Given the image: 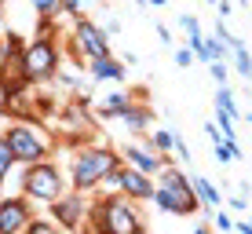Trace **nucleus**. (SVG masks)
Instances as JSON below:
<instances>
[{
  "mask_svg": "<svg viewBox=\"0 0 252 234\" xmlns=\"http://www.w3.org/2000/svg\"><path fill=\"white\" fill-rule=\"evenodd\" d=\"M176 66L179 70H190V66H194V55H190L187 48H176Z\"/></svg>",
  "mask_w": 252,
  "mask_h": 234,
  "instance_id": "obj_26",
  "label": "nucleus"
},
{
  "mask_svg": "<svg viewBox=\"0 0 252 234\" xmlns=\"http://www.w3.org/2000/svg\"><path fill=\"white\" fill-rule=\"evenodd\" d=\"M117 165H121V158H117L114 146H84V150H77L73 165H69V179H66V183L73 187V194L95 190Z\"/></svg>",
  "mask_w": 252,
  "mask_h": 234,
  "instance_id": "obj_3",
  "label": "nucleus"
},
{
  "mask_svg": "<svg viewBox=\"0 0 252 234\" xmlns=\"http://www.w3.org/2000/svg\"><path fill=\"white\" fill-rule=\"evenodd\" d=\"M132 99H135L132 92H110V95H106V102H102V117H117Z\"/></svg>",
  "mask_w": 252,
  "mask_h": 234,
  "instance_id": "obj_15",
  "label": "nucleus"
},
{
  "mask_svg": "<svg viewBox=\"0 0 252 234\" xmlns=\"http://www.w3.org/2000/svg\"><path fill=\"white\" fill-rule=\"evenodd\" d=\"M208 4H216V0H208Z\"/></svg>",
  "mask_w": 252,
  "mask_h": 234,
  "instance_id": "obj_36",
  "label": "nucleus"
},
{
  "mask_svg": "<svg viewBox=\"0 0 252 234\" xmlns=\"http://www.w3.org/2000/svg\"><path fill=\"white\" fill-rule=\"evenodd\" d=\"M150 4H154V7H164V0H150Z\"/></svg>",
  "mask_w": 252,
  "mask_h": 234,
  "instance_id": "obj_32",
  "label": "nucleus"
},
{
  "mask_svg": "<svg viewBox=\"0 0 252 234\" xmlns=\"http://www.w3.org/2000/svg\"><path fill=\"white\" fill-rule=\"evenodd\" d=\"M190 190H194V198L205 205V212L220 209V190L212 187V179H208V176H194V179H190Z\"/></svg>",
  "mask_w": 252,
  "mask_h": 234,
  "instance_id": "obj_13",
  "label": "nucleus"
},
{
  "mask_svg": "<svg viewBox=\"0 0 252 234\" xmlns=\"http://www.w3.org/2000/svg\"><path fill=\"white\" fill-rule=\"evenodd\" d=\"M106 55H114V51H110V37L102 33L99 22H92L88 15H81V19L73 22V33H69V59L84 70V63L106 59Z\"/></svg>",
  "mask_w": 252,
  "mask_h": 234,
  "instance_id": "obj_7",
  "label": "nucleus"
},
{
  "mask_svg": "<svg viewBox=\"0 0 252 234\" xmlns=\"http://www.w3.org/2000/svg\"><path fill=\"white\" fill-rule=\"evenodd\" d=\"M194 234H208V227H197V231H194Z\"/></svg>",
  "mask_w": 252,
  "mask_h": 234,
  "instance_id": "obj_33",
  "label": "nucleus"
},
{
  "mask_svg": "<svg viewBox=\"0 0 252 234\" xmlns=\"http://www.w3.org/2000/svg\"><path fill=\"white\" fill-rule=\"evenodd\" d=\"M135 4H139V7H143V4H146V0H135Z\"/></svg>",
  "mask_w": 252,
  "mask_h": 234,
  "instance_id": "obj_35",
  "label": "nucleus"
},
{
  "mask_svg": "<svg viewBox=\"0 0 252 234\" xmlns=\"http://www.w3.org/2000/svg\"><path fill=\"white\" fill-rule=\"evenodd\" d=\"M0 59H4V37H0Z\"/></svg>",
  "mask_w": 252,
  "mask_h": 234,
  "instance_id": "obj_34",
  "label": "nucleus"
},
{
  "mask_svg": "<svg viewBox=\"0 0 252 234\" xmlns=\"http://www.w3.org/2000/svg\"><path fill=\"white\" fill-rule=\"evenodd\" d=\"M208 77H212L220 88H227V81H230V70H227V63H208Z\"/></svg>",
  "mask_w": 252,
  "mask_h": 234,
  "instance_id": "obj_22",
  "label": "nucleus"
},
{
  "mask_svg": "<svg viewBox=\"0 0 252 234\" xmlns=\"http://www.w3.org/2000/svg\"><path fill=\"white\" fill-rule=\"evenodd\" d=\"M92 220L95 234H143V220L135 212V201L121 194H106L84 212Z\"/></svg>",
  "mask_w": 252,
  "mask_h": 234,
  "instance_id": "obj_2",
  "label": "nucleus"
},
{
  "mask_svg": "<svg viewBox=\"0 0 252 234\" xmlns=\"http://www.w3.org/2000/svg\"><path fill=\"white\" fill-rule=\"evenodd\" d=\"M63 194H66V176L51 158L22 168V198H33V201H59Z\"/></svg>",
  "mask_w": 252,
  "mask_h": 234,
  "instance_id": "obj_6",
  "label": "nucleus"
},
{
  "mask_svg": "<svg viewBox=\"0 0 252 234\" xmlns=\"http://www.w3.org/2000/svg\"><path fill=\"white\" fill-rule=\"evenodd\" d=\"M30 4L37 7V15H40V19H48V22L63 15V11H59V0H30Z\"/></svg>",
  "mask_w": 252,
  "mask_h": 234,
  "instance_id": "obj_20",
  "label": "nucleus"
},
{
  "mask_svg": "<svg viewBox=\"0 0 252 234\" xmlns=\"http://www.w3.org/2000/svg\"><path fill=\"white\" fill-rule=\"evenodd\" d=\"M179 26H183L187 33H201V22H197V15H190V11L179 15Z\"/></svg>",
  "mask_w": 252,
  "mask_h": 234,
  "instance_id": "obj_25",
  "label": "nucleus"
},
{
  "mask_svg": "<svg viewBox=\"0 0 252 234\" xmlns=\"http://www.w3.org/2000/svg\"><path fill=\"white\" fill-rule=\"evenodd\" d=\"M234 70H238V77H249V73H252V55H249V44H245V40L234 48Z\"/></svg>",
  "mask_w": 252,
  "mask_h": 234,
  "instance_id": "obj_17",
  "label": "nucleus"
},
{
  "mask_svg": "<svg viewBox=\"0 0 252 234\" xmlns=\"http://www.w3.org/2000/svg\"><path fill=\"white\" fill-rule=\"evenodd\" d=\"M241 4H245V0H241Z\"/></svg>",
  "mask_w": 252,
  "mask_h": 234,
  "instance_id": "obj_37",
  "label": "nucleus"
},
{
  "mask_svg": "<svg viewBox=\"0 0 252 234\" xmlns=\"http://www.w3.org/2000/svg\"><path fill=\"white\" fill-rule=\"evenodd\" d=\"M172 150H176V158L183 165H190V146H187L183 135H179V128H172Z\"/></svg>",
  "mask_w": 252,
  "mask_h": 234,
  "instance_id": "obj_21",
  "label": "nucleus"
},
{
  "mask_svg": "<svg viewBox=\"0 0 252 234\" xmlns=\"http://www.w3.org/2000/svg\"><path fill=\"white\" fill-rule=\"evenodd\" d=\"M102 33H106V37H114V33H121V19H110L106 26H102Z\"/></svg>",
  "mask_w": 252,
  "mask_h": 234,
  "instance_id": "obj_30",
  "label": "nucleus"
},
{
  "mask_svg": "<svg viewBox=\"0 0 252 234\" xmlns=\"http://www.w3.org/2000/svg\"><path fill=\"white\" fill-rule=\"evenodd\" d=\"M84 198L81 194H63L59 201H51V216H55V227H66V231H77L84 223Z\"/></svg>",
  "mask_w": 252,
  "mask_h": 234,
  "instance_id": "obj_10",
  "label": "nucleus"
},
{
  "mask_svg": "<svg viewBox=\"0 0 252 234\" xmlns=\"http://www.w3.org/2000/svg\"><path fill=\"white\" fill-rule=\"evenodd\" d=\"M158 40H161L164 48H172V30H168L164 22H158Z\"/></svg>",
  "mask_w": 252,
  "mask_h": 234,
  "instance_id": "obj_28",
  "label": "nucleus"
},
{
  "mask_svg": "<svg viewBox=\"0 0 252 234\" xmlns=\"http://www.w3.org/2000/svg\"><path fill=\"white\" fill-rule=\"evenodd\" d=\"M216 114L230 117L234 125H238V121H241V110H238V102H234V95H230V88H216Z\"/></svg>",
  "mask_w": 252,
  "mask_h": 234,
  "instance_id": "obj_14",
  "label": "nucleus"
},
{
  "mask_svg": "<svg viewBox=\"0 0 252 234\" xmlns=\"http://www.w3.org/2000/svg\"><path fill=\"white\" fill-rule=\"evenodd\" d=\"M4 143H7V150H11L15 165H22V168H26V165H37V161H48L51 158V139H48L44 125H40L37 117L15 121V125L4 132Z\"/></svg>",
  "mask_w": 252,
  "mask_h": 234,
  "instance_id": "obj_4",
  "label": "nucleus"
},
{
  "mask_svg": "<svg viewBox=\"0 0 252 234\" xmlns=\"http://www.w3.org/2000/svg\"><path fill=\"white\" fill-rule=\"evenodd\" d=\"M33 220L26 198H4L0 201V234H22L26 223Z\"/></svg>",
  "mask_w": 252,
  "mask_h": 234,
  "instance_id": "obj_9",
  "label": "nucleus"
},
{
  "mask_svg": "<svg viewBox=\"0 0 252 234\" xmlns=\"http://www.w3.org/2000/svg\"><path fill=\"white\" fill-rule=\"evenodd\" d=\"M117 121H125V128H128L132 135H146V128H150V121H154V110L146 106V102L132 99V102L117 114Z\"/></svg>",
  "mask_w": 252,
  "mask_h": 234,
  "instance_id": "obj_11",
  "label": "nucleus"
},
{
  "mask_svg": "<svg viewBox=\"0 0 252 234\" xmlns=\"http://www.w3.org/2000/svg\"><path fill=\"white\" fill-rule=\"evenodd\" d=\"M154 201H158L161 212H176V216L197 212V198H194V190H190V179H187L172 161L158 172V183H154Z\"/></svg>",
  "mask_w": 252,
  "mask_h": 234,
  "instance_id": "obj_5",
  "label": "nucleus"
},
{
  "mask_svg": "<svg viewBox=\"0 0 252 234\" xmlns=\"http://www.w3.org/2000/svg\"><path fill=\"white\" fill-rule=\"evenodd\" d=\"M84 7H88L84 0H59V11H63V15H73V19H81Z\"/></svg>",
  "mask_w": 252,
  "mask_h": 234,
  "instance_id": "obj_24",
  "label": "nucleus"
},
{
  "mask_svg": "<svg viewBox=\"0 0 252 234\" xmlns=\"http://www.w3.org/2000/svg\"><path fill=\"white\" fill-rule=\"evenodd\" d=\"M84 66H88L92 81H114V84H121V81H125V73H128V66H125V63H117L114 55H106V59H92V63H84Z\"/></svg>",
  "mask_w": 252,
  "mask_h": 234,
  "instance_id": "obj_12",
  "label": "nucleus"
},
{
  "mask_svg": "<svg viewBox=\"0 0 252 234\" xmlns=\"http://www.w3.org/2000/svg\"><path fill=\"white\" fill-rule=\"evenodd\" d=\"M121 165H128V168H135V172H143V176H158V172L168 165V158H161L158 150H154L150 143H143V146H125V150L117 154Z\"/></svg>",
  "mask_w": 252,
  "mask_h": 234,
  "instance_id": "obj_8",
  "label": "nucleus"
},
{
  "mask_svg": "<svg viewBox=\"0 0 252 234\" xmlns=\"http://www.w3.org/2000/svg\"><path fill=\"white\" fill-rule=\"evenodd\" d=\"M11 59L7 63H15V73H19L22 84H44V81H55V73L63 70V44H59V37H51V33H40L37 40H30V44H19V37H11Z\"/></svg>",
  "mask_w": 252,
  "mask_h": 234,
  "instance_id": "obj_1",
  "label": "nucleus"
},
{
  "mask_svg": "<svg viewBox=\"0 0 252 234\" xmlns=\"http://www.w3.org/2000/svg\"><path fill=\"white\" fill-rule=\"evenodd\" d=\"M216 227H220V231H230V227H234V220H230L227 212H216Z\"/></svg>",
  "mask_w": 252,
  "mask_h": 234,
  "instance_id": "obj_29",
  "label": "nucleus"
},
{
  "mask_svg": "<svg viewBox=\"0 0 252 234\" xmlns=\"http://www.w3.org/2000/svg\"><path fill=\"white\" fill-rule=\"evenodd\" d=\"M216 11H220V22H227L234 15V4H230V0H216Z\"/></svg>",
  "mask_w": 252,
  "mask_h": 234,
  "instance_id": "obj_27",
  "label": "nucleus"
},
{
  "mask_svg": "<svg viewBox=\"0 0 252 234\" xmlns=\"http://www.w3.org/2000/svg\"><path fill=\"white\" fill-rule=\"evenodd\" d=\"M22 234H59V227H55L51 220H30Z\"/></svg>",
  "mask_w": 252,
  "mask_h": 234,
  "instance_id": "obj_23",
  "label": "nucleus"
},
{
  "mask_svg": "<svg viewBox=\"0 0 252 234\" xmlns=\"http://www.w3.org/2000/svg\"><path fill=\"white\" fill-rule=\"evenodd\" d=\"M238 158H241V146L234 143V139H216V161L230 165V161H238Z\"/></svg>",
  "mask_w": 252,
  "mask_h": 234,
  "instance_id": "obj_16",
  "label": "nucleus"
},
{
  "mask_svg": "<svg viewBox=\"0 0 252 234\" xmlns=\"http://www.w3.org/2000/svg\"><path fill=\"white\" fill-rule=\"evenodd\" d=\"M230 231H238V234H252V227H249V223H245V220H241V223H234V227H230Z\"/></svg>",
  "mask_w": 252,
  "mask_h": 234,
  "instance_id": "obj_31",
  "label": "nucleus"
},
{
  "mask_svg": "<svg viewBox=\"0 0 252 234\" xmlns=\"http://www.w3.org/2000/svg\"><path fill=\"white\" fill-rule=\"evenodd\" d=\"M150 146L161 154V158H164V154H172V128H158V132L150 135Z\"/></svg>",
  "mask_w": 252,
  "mask_h": 234,
  "instance_id": "obj_18",
  "label": "nucleus"
},
{
  "mask_svg": "<svg viewBox=\"0 0 252 234\" xmlns=\"http://www.w3.org/2000/svg\"><path fill=\"white\" fill-rule=\"evenodd\" d=\"M11 168H15V158H11V150H7L4 135H0V187H4L7 176H11Z\"/></svg>",
  "mask_w": 252,
  "mask_h": 234,
  "instance_id": "obj_19",
  "label": "nucleus"
}]
</instances>
